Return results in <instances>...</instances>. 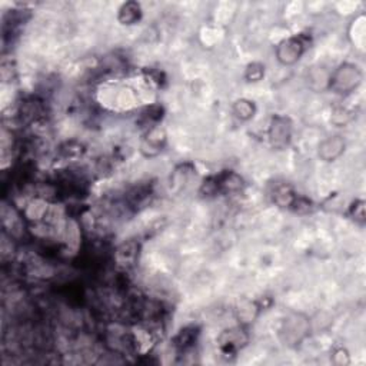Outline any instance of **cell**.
<instances>
[{"instance_id":"6da1fadb","label":"cell","mask_w":366,"mask_h":366,"mask_svg":"<svg viewBox=\"0 0 366 366\" xmlns=\"http://www.w3.org/2000/svg\"><path fill=\"white\" fill-rule=\"evenodd\" d=\"M362 79L363 73L359 66L355 63L345 62L335 70L330 72L328 90L341 94V96H346V94H351L361 86Z\"/></svg>"},{"instance_id":"7a4b0ae2","label":"cell","mask_w":366,"mask_h":366,"mask_svg":"<svg viewBox=\"0 0 366 366\" xmlns=\"http://www.w3.org/2000/svg\"><path fill=\"white\" fill-rule=\"evenodd\" d=\"M311 333L309 319L302 313H291L285 317L280 328V338L286 346H299Z\"/></svg>"},{"instance_id":"3957f363","label":"cell","mask_w":366,"mask_h":366,"mask_svg":"<svg viewBox=\"0 0 366 366\" xmlns=\"http://www.w3.org/2000/svg\"><path fill=\"white\" fill-rule=\"evenodd\" d=\"M308 49V40L304 35L286 38L278 43L275 49L276 60L282 66H293Z\"/></svg>"},{"instance_id":"277c9868","label":"cell","mask_w":366,"mask_h":366,"mask_svg":"<svg viewBox=\"0 0 366 366\" xmlns=\"http://www.w3.org/2000/svg\"><path fill=\"white\" fill-rule=\"evenodd\" d=\"M293 133V123L285 115H274L269 122L267 139L270 146L276 151H283L291 145Z\"/></svg>"},{"instance_id":"5b68a950","label":"cell","mask_w":366,"mask_h":366,"mask_svg":"<svg viewBox=\"0 0 366 366\" xmlns=\"http://www.w3.org/2000/svg\"><path fill=\"white\" fill-rule=\"evenodd\" d=\"M246 342H248V333L242 325L224 330L218 338V343L224 354L237 352Z\"/></svg>"},{"instance_id":"8992f818","label":"cell","mask_w":366,"mask_h":366,"mask_svg":"<svg viewBox=\"0 0 366 366\" xmlns=\"http://www.w3.org/2000/svg\"><path fill=\"white\" fill-rule=\"evenodd\" d=\"M346 149V140L342 135H333L326 139H324L319 146H317V156L321 157V161L330 164L335 162L345 153Z\"/></svg>"},{"instance_id":"52a82bcc","label":"cell","mask_w":366,"mask_h":366,"mask_svg":"<svg viewBox=\"0 0 366 366\" xmlns=\"http://www.w3.org/2000/svg\"><path fill=\"white\" fill-rule=\"evenodd\" d=\"M166 145V135L161 127H152L146 135L142 138L140 142V152L143 156L153 157L161 153Z\"/></svg>"},{"instance_id":"ba28073f","label":"cell","mask_w":366,"mask_h":366,"mask_svg":"<svg viewBox=\"0 0 366 366\" xmlns=\"http://www.w3.org/2000/svg\"><path fill=\"white\" fill-rule=\"evenodd\" d=\"M330 72L324 66H313L306 72L308 86L313 92H325L329 88Z\"/></svg>"},{"instance_id":"9c48e42d","label":"cell","mask_w":366,"mask_h":366,"mask_svg":"<svg viewBox=\"0 0 366 366\" xmlns=\"http://www.w3.org/2000/svg\"><path fill=\"white\" fill-rule=\"evenodd\" d=\"M232 114L241 122H249L254 118V115H257V105L246 98H241L233 102Z\"/></svg>"},{"instance_id":"30bf717a","label":"cell","mask_w":366,"mask_h":366,"mask_svg":"<svg viewBox=\"0 0 366 366\" xmlns=\"http://www.w3.org/2000/svg\"><path fill=\"white\" fill-rule=\"evenodd\" d=\"M142 18V8L138 2H126L120 6L118 13V21L122 25L131 26L140 21Z\"/></svg>"},{"instance_id":"8fae6325","label":"cell","mask_w":366,"mask_h":366,"mask_svg":"<svg viewBox=\"0 0 366 366\" xmlns=\"http://www.w3.org/2000/svg\"><path fill=\"white\" fill-rule=\"evenodd\" d=\"M198 333L199 332H196L195 326L185 328L179 332V335L177 337V339H174V345H177L179 349H182V351H185V349L190 348L196 342Z\"/></svg>"},{"instance_id":"7c38bea8","label":"cell","mask_w":366,"mask_h":366,"mask_svg":"<svg viewBox=\"0 0 366 366\" xmlns=\"http://www.w3.org/2000/svg\"><path fill=\"white\" fill-rule=\"evenodd\" d=\"M244 77L249 83H258L265 77V65L261 62H252L246 66Z\"/></svg>"},{"instance_id":"4fadbf2b","label":"cell","mask_w":366,"mask_h":366,"mask_svg":"<svg viewBox=\"0 0 366 366\" xmlns=\"http://www.w3.org/2000/svg\"><path fill=\"white\" fill-rule=\"evenodd\" d=\"M349 215L351 218L356 222L359 225H363L365 220H366V212H365V202L362 199H356L352 205L351 208H349Z\"/></svg>"}]
</instances>
